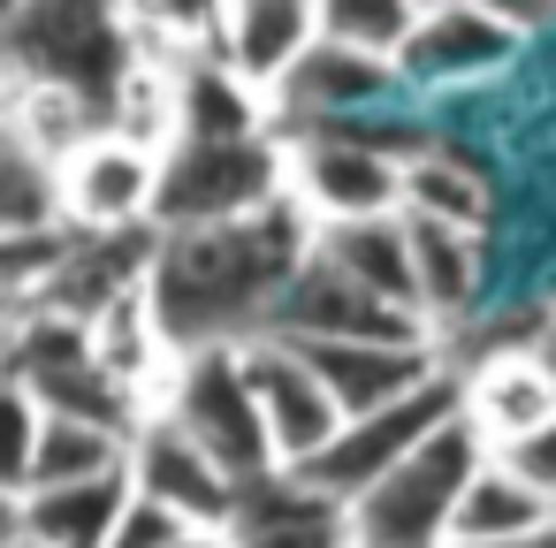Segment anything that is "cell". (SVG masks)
<instances>
[{"label":"cell","instance_id":"cell-1","mask_svg":"<svg viewBox=\"0 0 556 548\" xmlns=\"http://www.w3.org/2000/svg\"><path fill=\"white\" fill-rule=\"evenodd\" d=\"M320 252V221L282 199L260 221L237 229H191V237H161L146 297L176 343V358L191 351H244L275 328V305L290 297V282L313 267Z\"/></svg>","mask_w":556,"mask_h":548},{"label":"cell","instance_id":"cell-2","mask_svg":"<svg viewBox=\"0 0 556 548\" xmlns=\"http://www.w3.org/2000/svg\"><path fill=\"white\" fill-rule=\"evenodd\" d=\"M0 47H9V85H62V92L92 100L100 115H115V100L138 69L130 16H115V9H54V0H31V9L9 16Z\"/></svg>","mask_w":556,"mask_h":548},{"label":"cell","instance_id":"cell-3","mask_svg":"<svg viewBox=\"0 0 556 548\" xmlns=\"http://www.w3.org/2000/svg\"><path fill=\"white\" fill-rule=\"evenodd\" d=\"M290 199V145L282 130L244 138V145H176L161 161V206L153 229L161 237H191V229H237L260 221Z\"/></svg>","mask_w":556,"mask_h":548},{"label":"cell","instance_id":"cell-4","mask_svg":"<svg viewBox=\"0 0 556 548\" xmlns=\"http://www.w3.org/2000/svg\"><path fill=\"white\" fill-rule=\"evenodd\" d=\"M488 442L457 419L442 426L404 472H389L366 502H351V548H450L457 533V502L480 480Z\"/></svg>","mask_w":556,"mask_h":548},{"label":"cell","instance_id":"cell-5","mask_svg":"<svg viewBox=\"0 0 556 548\" xmlns=\"http://www.w3.org/2000/svg\"><path fill=\"white\" fill-rule=\"evenodd\" d=\"M427 138H366V130H313L290 138V199L320 229L389 221L404 214V161Z\"/></svg>","mask_w":556,"mask_h":548},{"label":"cell","instance_id":"cell-6","mask_svg":"<svg viewBox=\"0 0 556 548\" xmlns=\"http://www.w3.org/2000/svg\"><path fill=\"white\" fill-rule=\"evenodd\" d=\"M465 419V388H457V366L434 381V388H419V396H404V404H389V411H374V419H351L298 480L305 487H320L328 502H366L389 472H404L442 426H457Z\"/></svg>","mask_w":556,"mask_h":548},{"label":"cell","instance_id":"cell-7","mask_svg":"<svg viewBox=\"0 0 556 548\" xmlns=\"http://www.w3.org/2000/svg\"><path fill=\"white\" fill-rule=\"evenodd\" d=\"M161 419H176L199 449H214L244 487L252 480H275V442H267V411L252 396V373H244V351H191L176 358V381L161 396Z\"/></svg>","mask_w":556,"mask_h":548},{"label":"cell","instance_id":"cell-8","mask_svg":"<svg viewBox=\"0 0 556 548\" xmlns=\"http://www.w3.org/2000/svg\"><path fill=\"white\" fill-rule=\"evenodd\" d=\"M526 39H533V16L495 9V0H488V9H480V0H450V9H427L419 16L396 77L419 85V92H457V85H480L503 62H518Z\"/></svg>","mask_w":556,"mask_h":548},{"label":"cell","instance_id":"cell-9","mask_svg":"<svg viewBox=\"0 0 556 548\" xmlns=\"http://www.w3.org/2000/svg\"><path fill=\"white\" fill-rule=\"evenodd\" d=\"M130 480H138L146 502L176 510L191 533H229L237 510H244V480L214 449H199L176 419H161V411L130 434Z\"/></svg>","mask_w":556,"mask_h":548},{"label":"cell","instance_id":"cell-10","mask_svg":"<svg viewBox=\"0 0 556 548\" xmlns=\"http://www.w3.org/2000/svg\"><path fill=\"white\" fill-rule=\"evenodd\" d=\"M267 335H282V343H434V328L419 313L381 305L374 290H358L351 275H336L320 252L290 282V297L275 305V328Z\"/></svg>","mask_w":556,"mask_h":548},{"label":"cell","instance_id":"cell-11","mask_svg":"<svg viewBox=\"0 0 556 548\" xmlns=\"http://www.w3.org/2000/svg\"><path fill=\"white\" fill-rule=\"evenodd\" d=\"M244 373H252V396H260V411H267L275 464H282V472H305V464L343 434V411H336L328 381H320V373L305 366V351L282 343V335L244 343Z\"/></svg>","mask_w":556,"mask_h":548},{"label":"cell","instance_id":"cell-12","mask_svg":"<svg viewBox=\"0 0 556 548\" xmlns=\"http://www.w3.org/2000/svg\"><path fill=\"white\" fill-rule=\"evenodd\" d=\"M161 206V153L130 145V138H92L70 168H62V214L85 237H138L153 229Z\"/></svg>","mask_w":556,"mask_h":548},{"label":"cell","instance_id":"cell-13","mask_svg":"<svg viewBox=\"0 0 556 548\" xmlns=\"http://www.w3.org/2000/svg\"><path fill=\"white\" fill-rule=\"evenodd\" d=\"M320 47V9L313 0H237V9H214V47L206 62H222L237 85H252L267 107L290 85V69Z\"/></svg>","mask_w":556,"mask_h":548},{"label":"cell","instance_id":"cell-14","mask_svg":"<svg viewBox=\"0 0 556 548\" xmlns=\"http://www.w3.org/2000/svg\"><path fill=\"white\" fill-rule=\"evenodd\" d=\"M457 388H465V426L488 442V457L556 426V381L533 358V343H495L480 366H457Z\"/></svg>","mask_w":556,"mask_h":548},{"label":"cell","instance_id":"cell-15","mask_svg":"<svg viewBox=\"0 0 556 548\" xmlns=\"http://www.w3.org/2000/svg\"><path fill=\"white\" fill-rule=\"evenodd\" d=\"M389 85H404L389 62H366V54L320 39V47L290 69V85L275 92V130H298V138H313V130H351V115H366Z\"/></svg>","mask_w":556,"mask_h":548},{"label":"cell","instance_id":"cell-16","mask_svg":"<svg viewBox=\"0 0 556 548\" xmlns=\"http://www.w3.org/2000/svg\"><path fill=\"white\" fill-rule=\"evenodd\" d=\"M130 502H138V480L130 472L85 480V487H47V495L9 502V533H24L39 548H115Z\"/></svg>","mask_w":556,"mask_h":548},{"label":"cell","instance_id":"cell-17","mask_svg":"<svg viewBox=\"0 0 556 548\" xmlns=\"http://www.w3.org/2000/svg\"><path fill=\"white\" fill-rule=\"evenodd\" d=\"M115 472H130V434H115V426H100V419H62V411H47L24 480H16V487H0V495L24 502V495H47V487L115 480Z\"/></svg>","mask_w":556,"mask_h":548},{"label":"cell","instance_id":"cell-18","mask_svg":"<svg viewBox=\"0 0 556 548\" xmlns=\"http://www.w3.org/2000/svg\"><path fill=\"white\" fill-rule=\"evenodd\" d=\"M320 259L336 275H351L358 290H374L396 313H419V267H412V221H351V229H320Z\"/></svg>","mask_w":556,"mask_h":548},{"label":"cell","instance_id":"cell-19","mask_svg":"<svg viewBox=\"0 0 556 548\" xmlns=\"http://www.w3.org/2000/svg\"><path fill=\"white\" fill-rule=\"evenodd\" d=\"M412 267H419V320H427L434 343H442L457 320H472L488 252H480V237H465V229H427V221H412Z\"/></svg>","mask_w":556,"mask_h":548},{"label":"cell","instance_id":"cell-20","mask_svg":"<svg viewBox=\"0 0 556 548\" xmlns=\"http://www.w3.org/2000/svg\"><path fill=\"white\" fill-rule=\"evenodd\" d=\"M541 525H556V502H548L541 487H526L503 457H488L480 480H472L465 502H457L450 548H518V540H533Z\"/></svg>","mask_w":556,"mask_h":548},{"label":"cell","instance_id":"cell-21","mask_svg":"<svg viewBox=\"0 0 556 548\" xmlns=\"http://www.w3.org/2000/svg\"><path fill=\"white\" fill-rule=\"evenodd\" d=\"M488 214H495V191H488V176H480L472 161H457V153H442V145H419V153L404 161V221L480 237Z\"/></svg>","mask_w":556,"mask_h":548},{"label":"cell","instance_id":"cell-22","mask_svg":"<svg viewBox=\"0 0 556 548\" xmlns=\"http://www.w3.org/2000/svg\"><path fill=\"white\" fill-rule=\"evenodd\" d=\"M275 130V107L237 85L222 62H191L184 69V145H244V138H267Z\"/></svg>","mask_w":556,"mask_h":548},{"label":"cell","instance_id":"cell-23","mask_svg":"<svg viewBox=\"0 0 556 548\" xmlns=\"http://www.w3.org/2000/svg\"><path fill=\"white\" fill-rule=\"evenodd\" d=\"M419 16L427 9H412V0H320V39L396 69L404 47H412V31H419Z\"/></svg>","mask_w":556,"mask_h":548},{"label":"cell","instance_id":"cell-24","mask_svg":"<svg viewBox=\"0 0 556 548\" xmlns=\"http://www.w3.org/2000/svg\"><path fill=\"white\" fill-rule=\"evenodd\" d=\"M47 229H70V214H62V161L0 145V237H47Z\"/></svg>","mask_w":556,"mask_h":548},{"label":"cell","instance_id":"cell-25","mask_svg":"<svg viewBox=\"0 0 556 548\" xmlns=\"http://www.w3.org/2000/svg\"><path fill=\"white\" fill-rule=\"evenodd\" d=\"M191 540V525L176 518V510H161V502H130V518H123V533H115V548H184Z\"/></svg>","mask_w":556,"mask_h":548},{"label":"cell","instance_id":"cell-26","mask_svg":"<svg viewBox=\"0 0 556 548\" xmlns=\"http://www.w3.org/2000/svg\"><path fill=\"white\" fill-rule=\"evenodd\" d=\"M526 487H541L548 502H556V426H541V434H526V442H510V449H495Z\"/></svg>","mask_w":556,"mask_h":548},{"label":"cell","instance_id":"cell-27","mask_svg":"<svg viewBox=\"0 0 556 548\" xmlns=\"http://www.w3.org/2000/svg\"><path fill=\"white\" fill-rule=\"evenodd\" d=\"M526 343H533V358H541V366H548V381H556V313H541Z\"/></svg>","mask_w":556,"mask_h":548},{"label":"cell","instance_id":"cell-28","mask_svg":"<svg viewBox=\"0 0 556 548\" xmlns=\"http://www.w3.org/2000/svg\"><path fill=\"white\" fill-rule=\"evenodd\" d=\"M184 548H237V540H229V533H191Z\"/></svg>","mask_w":556,"mask_h":548},{"label":"cell","instance_id":"cell-29","mask_svg":"<svg viewBox=\"0 0 556 548\" xmlns=\"http://www.w3.org/2000/svg\"><path fill=\"white\" fill-rule=\"evenodd\" d=\"M518 548H556V525H541L533 540H518Z\"/></svg>","mask_w":556,"mask_h":548},{"label":"cell","instance_id":"cell-30","mask_svg":"<svg viewBox=\"0 0 556 548\" xmlns=\"http://www.w3.org/2000/svg\"><path fill=\"white\" fill-rule=\"evenodd\" d=\"M0 548H39V540H24V533H9V540H0Z\"/></svg>","mask_w":556,"mask_h":548}]
</instances>
